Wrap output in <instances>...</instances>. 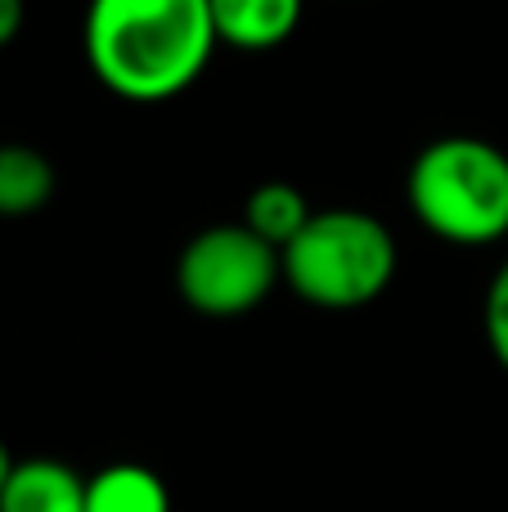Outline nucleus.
Returning a JSON list of instances; mask_svg holds the SVG:
<instances>
[{
	"label": "nucleus",
	"mask_w": 508,
	"mask_h": 512,
	"mask_svg": "<svg viewBox=\"0 0 508 512\" xmlns=\"http://www.w3.org/2000/svg\"><path fill=\"white\" fill-rule=\"evenodd\" d=\"M54 198V167L32 144H0V221L45 212Z\"/></svg>",
	"instance_id": "nucleus-8"
},
{
	"label": "nucleus",
	"mask_w": 508,
	"mask_h": 512,
	"mask_svg": "<svg viewBox=\"0 0 508 512\" xmlns=\"http://www.w3.org/2000/svg\"><path fill=\"white\" fill-rule=\"evenodd\" d=\"M23 18H27V0H0V50L23 32Z\"/></svg>",
	"instance_id": "nucleus-11"
},
{
	"label": "nucleus",
	"mask_w": 508,
	"mask_h": 512,
	"mask_svg": "<svg viewBox=\"0 0 508 512\" xmlns=\"http://www.w3.org/2000/svg\"><path fill=\"white\" fill-rule=\"evenodd\" d=\"M405 198L432 239L491 248L508 239V153L482 135H441L410 162Z\"/></svg>",
	"instance_id": "nucleus-2"
},
{
	"label": "nucleus",
	"mask_w": 508,
	"mask_h": 512,
	"mask_svg": "<svg viewBox=\"0 0 508 512\" xmlns=\"http://www.w3.org/2000/svg\"><path fill=\"white\" fill-rule=\"evenodd\" d=\"M207 0H90L81 50L104 90L126 104H167L207 72L216 50Z\"/></svg>",
	"instance_id": "nucleus-1"
},
{
	"label": "nucleus",
	"mask_w": 508,
	"mask_h": 512,
	"mask_svg": "<svg viewBox=\"0 0 508 512\" xmlns=\"http://www.w3.org/2000/svg\"><path fill=\"white\" fill-rule=\"evenodd\" d=\"M482 333H486V346H491L495 364L508 373V256L504 265L491 274V288H486V301H482Z\"/></svg>",
	"instance_id": "nucleus-10"
},
{
	"label": "nucleus",
	"mask_w": 508,
	"mask_h": 512,
	"mask_svg": "<svg viewBox=\"0 0 508 512\" xmlns=\"http://www.w3.org/2000/svg\"><path fill=\"white\" fill-rule=\"evenodd\" d=\"M311 216L315 212H311V203H306V194L297 185H288V180H266V185H257L248 194V203H243V225H248L261 243H270V248H279V252L311 225Z\"/></svg>",
	"instance_id": "nucleus-9"
},
{
	"label": "nucleus",
	"mask_w": 508,
	"mask_h": 512,
	"mask_svg": "<svg viewBox=\"0 0 508 512\" xmlns=\"http://www.w3.org/2000/svg\"><path fill=\"white\" fill-rule=\"evenodd\" d=\"M216 23V41L230 50H275L302 23L306 0H207Z\"/></svg>",
	"instance_id": "nucleus-5"
},
{
	"label": "nucleus",
	"mask_w": 508,
	"mask_h": 512,
	"mask_svg": "<svg viewBox=\"0 0 508 512\" xmlns=\"http://www.w3.org/2000/svg\"><path fill=\"white\" fill-rule=\"evenodd\" d=\"M14 468H18V459H14V454H9V445L0 441V490L9 486V477H14Z\"/></svg>",
	"instance_id": "nucleus-12"
},
{
	"label": "nucleus",
	"mask_w": 508,
	"mask_h": 512,
	"mask_svg": "<svg viewBox=\"0 0 508 512\" xmlns=\"http://www.w3.org/2000/svg\"><path fill=\"white\" fill-rule=\"evenodd\" d=\"M284 283V256L243 221L207 225L176 256V292L203 319L252 315Z\"/></svg>",
	"instance_id": "nucleus-4"
},
{
	"label": "nucleus",
	"mask_w": 508,
	"mask_h": 512,
	"mask_svg": "<svg viewBox=\"0 0 508 512\" xmlns=\"http://www.w3.org/2000/svg\"><path fill=\"white\" fill-rule=\"evenodd\" d=\"M284 283L320 310H360L396 279V239L360 207H324L284 252Z\"/></svg>",
	"instance_id": "nucleus-3"
},
{
	"label": "nucleus",
	"mask_w": 508,
	"mask_h": 512,
	"mask_svg": "<svg viewBox=\"0 0 508 512\" xmlns=\"http://www.w3.org/2000/svg\"><path fill=\"white\" fill-rule=\"evenodd\" d=\"M0 512H86V477L59 459H18Z\"/></svg>",
	"instance_id": "nucleus-6"
},
{
	"label": "nucleus",
	"mask_w": 508,
	"mask_h": 512,
	"mask_svg": "<svg viewBox=\"0 0 508 512\" xmlns=\"http://www.w3.org/2000/svg\"><path fill=\"white\" fill-rule=\"evenodd\" d=\"M86 512H171V490L144 463H108L86 477Z\"/></svg>",
	"instance_id": "nucleus-7"
}]
</instances>
